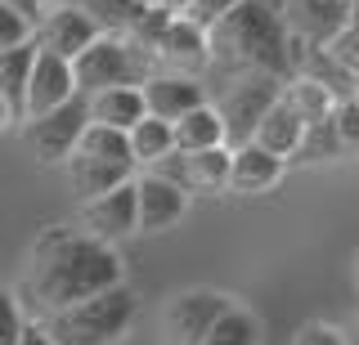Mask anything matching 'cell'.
I'll return each mask as SVG.
<instances>
[{"mask_svg": "<svg viewBox=\"0 0 359 345\" xmlns=\"http://www.w3.org/2000/svg\"><path fill=\"white\" fill-rule=\"evenodd\" d=\"M72 94H76L72 63L59 59V54H45L36 45V63H32V81H27V117H22V121L54 113V108H63Z\"/></svg>", "mask_w": 359, "mask_h": 345, "instance_id": "8fae6325", "label": "cell"}, {"mask_svg": "<svg viewBox=\"0 0 359 345\" xmlns=\"http://www.w3.org/2000/svg\"><path fill=\"white\" fill-rule=\"evenodd\" d=\"M36 63V41H22L14 50H0V99L9 104V117H27V81Z\"/></svg>", "mask_w": 359, "mask_h": 345, "instance_id": "d6986e66", "label": "cell"}, {"mask_svg": "<svg viewBox=\"0 0 359 345\" xmlns=\"http://www.w3.org/2000/svg\"><path fill=\"white\" fill-rule=\"evenodd\" d=\"M36 5H41V14H45V9H50V5H59V0H36Z\"/></svg>", "mask_w": 359, "mask_h": 345, "instance_id": "d590c367", "label": "cell"}, {"mask_svg": "<svg viewBox=\"0 0 359 345\" xmlns=\"http://www.w3.org/2000/svg\"><path fill=\"white\" fill-rule=\"evenodd\" d=\"M292 345H346V337L337 328H328V323H310V328H301L292 337Z\"/></svg>", "mask_w": 359, "mask_h": 345, "instance_id": "1f68e13d", "label": "cell"}, {"mask_svg": "<svg viewBox=\"0 0 359 345\" xmlns=\"http://www.w3.org/2000/svg\"><path fill=\"white\" fill-rule=\"evenodd\" d=\"M135 193H140V233H162L184 220L189 211V193L184 188H175L171 180H162V175H140L135 180Z\"/></svg>", "mask_w": 359, "mask_h": 345, "instance_id": "9a60e30c", "label": "cell"}, {"mask_svg": "<svg viewBox=\"0 0 359 345\" xmlns=\"http://www.w3.org/2000/svg\"><path fill=\"white\" fill-rule=\"evenodd\" d=\"M211 45V76L229 81V76L265 72L287 81V0H243L233 14H224L207 31Z\"/></svg>", "mask_w": 359, "mask_h": 345, "instance_id": "7a4b0ae2", "label": "cell"}, {"mask_svg": "<svg viewBox=\"0 0 359 345\" xmlns=\"http://www.w3.org/2000/svg\"><path fill=\"white\" fill-rule=\"evenodd\" d=\"M32 31H36V23L22 18L14 5L0 0V50H14V45H22V41H32Z\"/></svg>", "mask_w": 359, "mask_h": 345, "instance_id": "f1b7e54d", "label": "cell"}, {"mask_svg": "<svg viewBox=\"0 0 359 345\" xmlns=\"http://www.w3.org/2000/svg\"><path fill=\"white\" fill-rule=\"evenodd\" d=\"M301 135H306V121L292 113L283 99H274V108H269V113L261 117V126H256L252 143H261L265 153H274V157L292 162V153L301 148Z\"/></svg>", "mask_w": 359, "mask_h": 345, "instance_id": "ffe728a7", "label": "cell"}, {"mask_svg": "<svg viewBox=\"0 0 359 345\" xmlns=\"http://www.w3.org/2000/svg\"><path fill=\"white\" fill-rule=\"evenodd\" d=\"M229 157L233 153L220 143V148H202V153H171V157H162L149 171L171 180L184 193H220L229 184Z\"/></svg>", "mask_w": 359, "mask_h": 345, "instance_id": "52a82bcc", "label": "cell"}, {"mask_svg": "<svg viewBox=\"0 0 359 345\" xmlns=\"http://www.w3.org/2000/svg\"><path fill=\"white\" fill-rule=\"evenodd\" d=\"M351 27V0H292L287 31H297L310 45H332Z\"/></svg>", "mask_w": 359, "mask_h": 345, "instance_id": "5bb4252c", "label": "cell"}, {"mask_svg": "<svg viewBox=\"0 0 359 345\" xmlns=\"http://www.w3.org/2000/svg\"><path fill=\"white\" fill-rule=\"evenodd\" d=\"M229 193H243V197H256L265 193V188H274L278 180H283L287 162L274 157V153H265L261 143H238V148H229Z\"/></svg>", "mask_w": 359, "mask_h": 345, "instance_id": "2e32d148", "label": "cell"}, {"mask_svg": "<svg viewBox=\"0 0 359 345\" xmlns=\"http://www.w3.org/2000/svg\"><path fill=\"white\" fill-rule=\"evenodd\" d=\"M86 126H90V104H86V94H72L63 108H54V113L22 121V139H27V148H32L36 162L59 166L76 153Z\"/></svg>", "mask_w": 359, "mask_h": 345, "instance_id": "8992f818", "label": "cell"}, {"mask_svg": "<svg viewBox=\"0 0 359 345\" xmlns=\"http://www.w3.org/2000/svg\"><path fill=\"white\" fill-rule=\"evenodd\" d=\"M278 99L297 113L306 126H314V121H328L332 117V108H337V99L323 90L319 81H310V76H287L283 81V90H278Z\"/></svg>", "mask_w": 359, "mask_h": 345, "instance_id": "603a6c76", "label": "cell"}, {"mask_svg": "<svg viewBox=\"0 0 359 345\" xmlns=\"http://www.w3.org/2000/svg\"><path fill=\"white\" fill-rule=\"evenodd\" d=\"M332 130H337V139H341L346 153H359V104L355 99H341V104L332 108Z\"/></svg>", "mask_w": 359, "mask_h": 345, "instance_id": "f546056e", "label": "cell"}, {"mask_svg": "<svg viewBox=\"0 0 359 345\" xmlns=\"http://www.w3.org/2000/svg\"><path fill=\"white\" fill-rule=\"evenodd\" d=\"M144 90V108H149V117H162V121H175L184 113H194V108L207 104V90H202L198 76H175V72H153L149 81L140 85Z\"/></svg>", "mask_w": 359, "mask_h": 345, "instance_id": "4fadbf2b", "label": "cell"}, {"mask_svg": "<svg viewBox=\"0 0 359 345\" xmlns=\"http://www.w3.org/2000/svg\"><path fill=\"white\" fill-rule=\"evenodd\" d=\"M243 0H184V9H180V18H189L194 27H202V31H211L220 23L224 14H233Z\"/></svg>", "mask_w": 359, "mask_h": 345, "instance_id": "83f0119b", "label": "cell"}, {"mask_svg": "<svg viewBox=\"0 0 359 345\" xmlns=\"http://www.w3.org/2000/svg\"><path fill=\"white\" fill-rule=\"evenodd\" d=\"M175 153H202V148H220L224 143V121L220 113L211 108V99L202 108H194V113H184L175 121ZM229 148V143H224Z\"/></svg>", "mask_w": 359, "mask_h": 345, "instance_id": "44dd1931", "label": "cell"}, {"mask_svg": "<svg viewBox=\"0 0 359 345\" xmlns=\"http://www.w3.org/2000/svg\"><path fill=\"white\" fill-rule=\"evenodd\" d=\"M22 328H27V318H22V309H18V296L0 287V345H18Z\"/></svg>", "mask_w": 359, "mask_h": 345, "instance_id": "4dcf8cb0", "label": "cell"}, {"mask_svg": "<svg viewBox=\"0 0 359 345\" xmlns=\"http://www.w3.org/2000/svg\"><path fill=\"white\" fill-rule=\"evenodd\" d=\"M202 345H261V323H256L252 309L229 305L216 323H211V332L202 337Z\"/></svg>", "mask_w": 359, "mask_h": 345, "instance_id": "d4e9b609", "label": "cell"}, {"mask_svg": "<svg viewBox=\"0 0 359 345\" xmlns=\"http://www.w3.org/2000/svg\"><path fill=\"white\" fill-rule=\"evenodd\" d=\"M67 166V184H72V193L90 202V197H104L112 193L117 184H130L135 180V166H121V162H99V157H86V153H72V157L63 162Z\"/></svg>", "mask_w": 359, "mask_h": 345, "instance_id": "e0dca14e", "label": "cell"}, {"mask_svg": "<svg viewBox=\"0 0 359 345\" xmlns=\"http://www.w3.org/2000/svg\"><path fill=\"white\" fill-rule=\"evenodd\" d=\"M157 72V63L144 50H135L126 36H95V45H86L72 59L76 94H99L112 85H144Z\"/></svg>", "mask_w": 359, "mask_h": 345, "instance_id": "277c9868", "label": "cell"}, {"mask_svg": "<svg viewBox=\"0 0 359 345\" xmlns=\"http://www.w3.org/2000/svg\"><path fill=\"white\" fill-rule=\"evenodd\" d=\"M121 283V255L112 242L90 238L81 225H50L36 233L27 251V274H22V300L36 309L41 318L59 314V309L90 300L99 292Z\"/></svg>", "mask_w": 359, "mask_h": 345, "instance_id": "6da1fadb", "label": "cell"}, {"mask_svg": "<svg viewBox=\"0 0 359 345\" xmlns=\"http://www.w3.org/2000/svg\"><path fill=\"white\" fill-rule=\"evenodd\" d=\"M211 68V45H207V31L194 27L189 18H171L162 45H157V72H175V76H198Z\"/></svg>", "mask_w": 359, "mask_h": 345, "instance_id": "7c38bea8", "label": "cell"}, {"mask_svg": "<svg viewBox=\"0 0 359 345\" xmlns=\"http://www.w3.org/2000/svg\"><path fill=\"white\" fill-rule=\"evenodd\" d=\"M278 90H283V81H278V76H265V72H247V76L220 81V99L211 108H216L220 121H224V143H229V148L252 143L256 126H261V117L274 108Z\"/></svg>", "mask_w": 359, "mask_h": 345, "instance_id": "5b68a950", "label": "cell"}, {"mask_svg": "<svg viewBox=\"0 0 359 345\" xmlns=\"http://www.w3.org/2000/svg\"><path fill=\"white\" fill-rule=\"evenodd\" d=\"M18 345H54V341H50V332H45L41 323H27V328H22V337H18Z\"/></svg>", "mask_w": 359, "mask_h": 345, "instance_id": "d6a6232c", "label": "cell"}, {"mask_svg": "<svg viewBox=\"0 0 359 345\" xmlns=\"http://www.w3.org/2000/svg\"><path fill=\"white\" fill-rule=\"evenodd\" d=\"M81 229L99 242H117V238L140 233V193H135V180L117 184L104 197L81 202Z\"/></svg>", "mask_w": 359, "mask_h": 345, "instance_id": "ba28073f", "label": "cell"}, {"mask_svg": "<svg viewBox=\"0 0 359 345\" xmlns=\"http://www.w3.org/2000/svg\"><path fill=\"white\" fill-rule=\"evenodd\" d=\"M5 5H14L22 18H32V23H36V18H41V5H36V0H5Z\"/></svg>", "mask_w": 359, "mask_h": 345, "instance_id": "836d02e7", "label": "cell"}, {"mask_svg": "<svg viewBox=\"0 0 359 345\" xmlns=\"http://www.w3.org/2000/svg\"><path fill=\"white\" fill-rule=\"evenodd\" d=\"M135 309H140L135 292L126 283H117V287H108V292H99L90 300H76V305L50 314L41 328L50 332L54 345H117L130 332Z\"/></svg>", "mask_w": 359, "mask_h": 345, "instance_id": "3957f363", "label": "cell"}, {"mask_svg": "<svg viewBox=\"0 0 359 345\" xmlns=\"http://www.w3.org/2000/svg\"><path fill=\"white\" fill-rule=\"evenodd\" d=\"M171 153H175L171 121L144 117V121H135V126H130V157H135V166H157L162 157H171Z\"/></svg>", "mask_w": 359, "mask_h": 345, "instance_id": "cb8c5ba5", "label": "cell"}, {"mask_svg": "<svg viewBox=\"0 0 359 345\" xmlns=\"http://www.w3.org/2000/svg\"><path fill=\"white\" fill-rule=\"evenodd\" d=\"M341 139H337L332 130V117L328 121H314V126H306V135H301V148L292 153V162H332L341 157Z\"/></svg>", "mask_w": 359, "mask_h": 345, "instance_id": "4316f807", "label": "cell"}, {"mask_svg": "<svg viewBox=\"0 0 359 345\" xmlns=\"http://www.w3.org/2000/svg\"><path fill=\"white\" fill-rule=\"evenodd\" d=\"M9 121H14V117H9V104H5V99H0V130H5Z\"/></svg>", "mask_w": 359, "mask_h": 345, "instance_id": "e575fe53", "label": "cell"}, {"mask_svg": "<svg viewBox=\"0 0 359 345\" xmlns=\"http://www.w3.org/2000/svg\"><path fill=\"white\" fill-rule=\"evenodd\" d=\"M233 300L220 292H180L171 305H166V341L171 345H202V337L211 332L224 309Z\"/></svg>", "mask_w": 359, "mask_h": 345, "instance_id": "9c48e42d", "label": "cell"}, {"mask_svg": "<svg viewBox=\"0 0 359 345\" xmlns=\"http://www.w3.org/2000/svg\"><path fill=\"white\" fill-rule=\"evenodd\" d=\"M355 162H359V153H355Z\"/></svg>", "mask_w": 359, "mask_h": 345, "instance_id": "74e56055", "label": "cell"}, {"mask_svg": "<svg viewBox=\"0 0 359 345\" xmlns=\"http://www.w3.org/2000/svg\"><path fill=\"white\" fill-rule=\"evenodd\" d=\"M76 153H86V157H99V162L135 166V157H130V135H126V130L95 126V121L86 126V135H81V143H76Z\"/></svg>", "mask_w": 359, "mask_h": 345, "instance_id": "484cf974", "label": "cell"}, {"mask_svg": "<svg viewBox=\"0 0 359 345\" xmlns=\"http://www.w3.org/2000/svg\"><path fill=\"white\" fill-rule=\"evenodd\" d=\"M86 104H90V121H95V126H112V130H126V135H130L135 121L149 117L140 85H112V90L90 94Z\"/></svg>", "mask_w": 359, "mask_h": 345, "instance_id": "ac0fdd59", "label": "cell"}, {"mask_svg": "<svg viewBox=\"0 0 359 345\" xmlns=\"http://www.w3.org/2000/svg\"><path fill=\"white\" fill-rule=\"evenodd\" d=\"M95 36H99V27L90 23L86 14H76L67 0L45 9V14L36 18V31H32V41H36L45 54H59V59H67V63H72L86 45H95Z\"/></svg>", "mask_w": 359, "mask_h": 345, "instance_id": "30bf717a", "label": "cell"}, {"mask_svg": "<svg viewBox=\"0 0 359 345\" xmlns=\"http://www.w3.org/2000/svg\"><path fill=\"white\" fill-rule=\"evenodd\" d=\"M355 104H359V85H355Z\"/></svg>", "mask_w": 359, "mask_h": 345, "instance_id": "8d00e7d4", "label": "cell"}, {"mask_svg": "<svg viewBox=\"0 0 359 345\" xmlns=\"http://www.w3.org/2000/svg\"><path fill=\"white\" fill-rule=\"evenodd\" d=\"M76 14H86L99 27V36H126L135 18L144 14V0H67Z\"/></svg>", "mask_w": 359, "mask_h": 345, "instance_id": "7402d4cb", "label": "cell"}]
</instances>
